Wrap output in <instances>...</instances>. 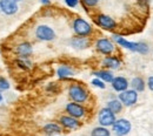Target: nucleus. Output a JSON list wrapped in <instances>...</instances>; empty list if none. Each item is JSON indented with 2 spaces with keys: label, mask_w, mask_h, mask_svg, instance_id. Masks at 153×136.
<instances>
[{
  "label": "nucleus",
  "mask_w": 153,
  "mask_h": 136,
  "mask_svg": "<svg viewBox=\"0 0 153 136\" xmlns=\"http://www.w3.org/2000/svg\"><path fill=\"white\" fill-rule=\"evenodd\" d=\"M112 39L113 41H115L120 47H124L128 51H132V52H138L140 54H146L149 53V46L147 43L145 42H131V41H127L125 38H123L121 35H118V34H113L112 35Z\"/></svg>",
  "instance_id": "f257e3e1"
},
{
  "label": "nucleus",
  "mask_w": 153,
  "mask_h": 136,
  "mask_svg": "<svg viewBox=\"0 0 153 136\" xmlns=\"http://www.w3.org/2000/svg\"><path fill=\"white\" fill-rule=\"evenodd\" d=\"M68 96L76 103H84L88 100V92L85 89L84 86L79 83H72L68 87Z\"/></svg>",
  "instance_id": "f03ea898"
},
{
  "label": "nucleus",
  "mask_w": 153,
  "mask_h": 136,
  "mask_svg": "<svg viewBox=\"0 0 153 136\" xmlns=\"http://www.w3.org/2000/svg\"><path fill=\"white\" fill-rule=\"evenodd\" d=\"M73 31L79 37H88L92 34V26L82 18H76L72 22Z\"/></svg>",
  "instance_id": "7ed1b4c3"
},
{
  "label": "nucleus",
  "mask_w": 153,
  "mask_h": 136,
  "mask_svg": "<svg viewBox=\"0 0 153 136\" xmlns=\"http://www.w3.org/2000/svg\"><path fill=\"white\" fill-rule=\"evenodd\" d=\"M36 38L40 41H52L56 39L54 29L48 25H39L36 28Z\"/></svg>",
  "instance_id": "20e7f679"
},
{
  "label": "nucleus",
  "mask_w": 153,
  "mask_h": 136,
  "mask_svg": "<svg viewBox=\"0 0 153 136\" xmlns=\"http://www.w3.org/2000/svg\"><path fill=\"white\" fill-rule=\"evenodd\" d=\"M98 122L102 127L113 126V123L115 122V114L107 107L101 108L98 113Z\"/></svg>",
  "instance_id": "39448f33"
},
{
  "label": "nucleus",
  "mask_w": 153,
  "mask_h": 136,
  "mask_svg": "<svg viewBox=\"0 0 153 136\" xmlns=\"http://www.w3.org/2000/svg\"><path fill=\"white\" fill-rule=\"evenodd\" d=\"M131 122L126 118H119L115 120V122L112 126V132L117 136H125L131 132Z\"/></svg>",
  "instance_id": "423d86ee"
},
{
  "label": "nucleus",
  "mask_w": 153,
  "mask_h": 136,
  "mask_svg": "<svg viewBox=\"0 0 153 136\" xmlns=\"http://www.w3.org/2000/svg\"><path fill=\"white\" fill-rule=\"evenodd\" d=\"M96 49L104 55H111L115 51V46L110 39L100 38L96 41Z\"/></svg>",
  "instance_id": "0eeeda50"
},
{
  "label": "nucleus",
  "mask_w": 153,
  "mask_h": 136,
  "mask_svg": "<svg viewBox=\"0 0 153 136\" xmlns=\"http://www.w3.org/2000/svg\"><path fill=\"white\" fill-rule=\"evenodd\" d=\"M96 24L105 31H113L117 28V22L113 18H111L107 14H98L94 18Z\"/></svg>",
  "instance_id": "6e6552de"
},
{
  "label": "nucleus",
  "mask_w": 153,
  "mask_h": 136,
  "mask_svg": "<svg viewBox=\"0 0 153 136\" xmlns=\"http://www.w3.org/2000/svg\"><path fill=\"white\" fill-rule=\"evenodd\" d=\"M121 103L126 107H132L133 104L137 103L138 100V92H135L134 89H126L124 92H121L118 97Z\"/></svg>",
  "instance_id": "1a4fd4ad"
},
{
  "label": "nucleus",
  "mask_w": 153,
  "mask_h": 136,
  "mask_svg": "<svg viewBox=\"0 0 153 136\" xmlns=\"http://www.w3.org/2000/svg\"><path fill=\"white\" fill-rule=\"evenodd\" d=\"M65 109H66V113L68 115L76 117V118H81L86 114V109L84 108V106L81 103H76V102H73V101L67 103Z\"/></svg>",
  "instance_id": "9d476101"
},
{
  "label": "nucleus",
  "mask_w": 153,
  "mask_h": 136,
  "mask_svg": "<svg viewBox=\"0 0 153 136\" xmlns=\"http://www.w3.org/2000/svg\"><path fill=\"white\" fill-rule=\"evenodd\" d=\"M0 10L6 15H13L18 12L19 6L14 0H0Z\"/></svg>",
  "instance_id": "9b49d317"
},
{
  "label": "nucleus",
  "mask_w": 153,
  "mask_h": 136,
  "mask_svg": "<svg viewBox=\"0 0 153 136\" xmlns=\"http://www.w3.org/2000/svg\"><path fill=\"white\" fill-rule=\"evenodd\" d=\"M16 53H17V55L20 57V58L28 59L32 55V53H33V47H32V45L30 42L24 41V42L19 43L16 47Z\"/></svg>",
  "instance_id": "f8f14e48"
},
{
  "label": "nucleus",
  "mask_w": 153,
  "mask_h": 136,
  "mask_svg": "<svg viewBox=\"0 0 153 136\" xmlns=\"http://www.w3.org/2000/svg\"><path fill=\"white\" fill-rule=\"evenodd\" d=\"M59 122H60V124L64 128H67V129H76V128L80 127V122L78 121V118L71 116V115H62V116H60Z\"/></svg>",
  "instance_id": "ddd939ff"
},
{
  "label": "nucleus",
  "mask_w": 153,
  "mask_h": 136,
  "mask_svg": "<svg viewBox=\"0 0 153 136\" xmlns=\"http://www.w3.org/2000/svg\"><path fill=\"white\" fill-rule=\"evenodd\" d=\"M112 85V88L114 89L115 92L118 93H121L126 89H128V81L127 79L124 78V76H117L113 79V81L111 82Z\"/></svg>",
  "instance_id": "4468645a"
},
{
  "label": "nucleus",
  "mask_w": 153,
  "mask_h": 136,
  "mask_svg": "<svg viewBox=\"0 0 153 136\" xmlns=\"http://www.w3.org/2000/svg\"><path fill=\"white\" fill-rule=\"evenodd\" d=\"M70 43L76 49H85V48H87L90 46V40L87 39V37H79V35H76V38H73L70 41Z\"/></svg>",
  "instance_id": "2eb2a0df"
},
{
  "label": "nucleus",
  "mask_w": 153,
  "mask_h": 136,
  "mask_svg": "<svg viewBox=\"0 0 153 136\" xmlns=\"http://www.w3.org/2000/svg\"><path fill=\"white\" fill-rule=\"evenodd\" d=\"M57 75L59 79L67 80V79L72 78L74 75V71H73L72 67L66 66V65H62V66H60L57 69Z\"/></svg>",
  "instance_id": "dca6fc26"
},
{
  "label": "nucleus",
  "mask_w": 153,
  "mask_h": 136,
  "mask_svg": "<svg viewBox=\"0 0 153 136\" xmlns=\"http://www.w3.org/2000/svg\"><path fill=\"white\" fill-rule=\"evenodd\" d=\"M102 65H104L106 68H110V69H117V68H119V67H120L121 61H120V59L117 58V57L107 55L106 58L102 60Z\"/></svg>",
  "instance_id": "f3484780"
},
{
  "label": "nucleus",
  "mask_w": 153,
  "mask_h": 136,
  "mask_svg": "<svg viewBox=\"0 0 153 136\" xmlns=\"http://www.w3.org/2000/svg\"><path fill=\"white\" fill-rule=\"evenodd\" d=\"M61 127L54 123V122H51V123H47L45 127H44V133L47 134V135H53V134H60L61 133Z\"/></svg>",
  "instance_id": "a211bd4d"
},
{
  "label": "nucleus",
  "mask_w": 153,
  "mask_h": 136,
  "mask_svg": "<svg viewBox=\"0 0 153 136\" xmlns=\"http://www.w3.org/2000/svg\"><path fill=\"white\" fill-rule=\"evenodd\" d=\"M93 75H96V78H99L100 80H102L104 82H112L113 81V74L110 72V71H97V72H93Z\"/></svg>",
  "instance_id": "6ab92c4d"
},
{
  "label": "nucleus",
  "mask_w": 153,
  "mask_h": 136,
  "mask_svg": "<svg viewBox=\"0 0 153 136\" xmlns=\"http://www.w3.org/2000/svg\"><path fill=\"white\" fill-rule=\"evenodd\" d=\"M123 103H121V101L119 100V99H113V100H110L108 102H107V108L108 109H111L114 114H118V113H120L121 112V109H123Z\"/></svg>",
  "instance_id": "aec40b11"
},
{
  "label": "nucleus",
  "mask_w": 153,
  "mask_h": 136,
  "mask_svg": "<svg viewBox=\"0 0 153 136\" xmlns=\"http://www.w3.org/2000/svg\"><path fill=\"white\" fill-rule=\"evenodd\" d=\"M130 85L135 92H143L145 89V81L141 78H133Z\"/></svg>",
  "instance_id": "412c9836"
},
{
  "label": "nucleus",
  "mask_w": 153,
  "mask_h": 136,
  "mask_svg": "<svg viewBox=\"0 0 153 136\" xmlns=\"http://www.w3.org/2000/svg\"><path fill=\"white\" fill-rule=\"evenodd\" d=\"M91 136H111V133L107 129V127L99 126V127H96V128L92 129Z\"/></svg>",
  "instance_id": "4be33fe9"
},
{
  "label": "nucleus",
  "mask_w": 153,
  "mask_h": 136,
  "mask_svg": "<svg viewBox=\"0 0 153 136\" xmlns=\"http://www.w3.org/2000/svg\"><path fill=\"white\" fill-rule=\"evenodd\" d=\"M16 65L19 67L20 69L22 71H28L31 68V62L28 61V59H25V58H19L16 60Z\"/></svg>",
  "instance_id": "5701e85b"
},
{
  "label": "nucleus",
  "mask_w": 153,
  "mask_h": 136,
  "mask_svg": "<svg viewBox=\"0 0 153 136\" xmlns=\"http://www.w3.org/2000/svg\"><path fill=\"white\" fill-rule=\"evenodd\" d=\"M91 83L97 87V88H100V89H105L106 88V85H105V82L102 81V80H100L99 78H94L92 81H91Z\"/></svg>",
  "instance_id": "b1692460"
},
{
  "label": "nucleus",
  "mask_w": 153,
  "mask_h": 136,
  "mask_svg": "<svg viewBox=\"0 0 153 136\" xmlns=\"http://www.w3.org/2000/svg\"><path fill=\"white\" fill-rule=\"evenodd\" d=\"M11 87L10 82L6 80L5 78H0V93L1 92H5V90H8Z\"/></svg>",
  "instance_id": "393cba45"
},
{
  "label": "nucleus",
  "mask_w": 153,
  "mask_h": 136,
  "mask_svg": "<svg viewBox=\"0 0 153 136\" xmlns=\"http://www.w3.org/2000/svg\"><path fill=\"white\" fill-rule=\"evenodd\" d=\"M81 4L85 6V8H88V7H96L97 5L99 4V0H80Z\"/></svg>",
  "instance_id": "a878e982"
},
{
  "label": "nucleus",
  "mask_w": 153,
  "mask_h": 136,
  "mask_svg": "<svg viewBox=\"0 0 153 136\" xmlns=\"http://www.w3.org/2000/svg\"><path fill=\"white\" fill-rule=\"evenodd\" d=\"M64 2L66 4L67 7H70V8H76V6H78V4H79V0H64Z\"/></svg>",
  "instance_id": "bb28decb"
},
{
  "label": "nucleus",
  "mask_w": 153,
  "mask_h": 136,
  "mask_svg": "<svg viewBox=\"0 0 153 136\" xmlns=\"http://www.w3.org/2000/svg\"><path fill=\"white\" fill-rule=\"evenodd\" d=\"M147 87L153 92V76H150L147 79Z\"/></svg>",
  "instance_id": "cd10ccee"
},
{
  "label": "nucleus",
  "mask_w": 153,
  "mask_h": 136,
  "mask_svg": "<svg viewBox=\"0 0 153 136\" xmlns=\"http://www.w3.org/2000/svg\"><path fill=\"white\" fill-rule=\"evenodd\" d=\"M40 2L42 5H50L51 4V0H40Z\"/></svg>",
  "instance_id": "c85d7f7f"
},
{
  "label": "nucleus",
  "mask_w": 153,
  "mask_h": 136,
  "mask_svg": "<svg viewBox=\"0 0 153 136\" xmlns=\"http://www.w3.org/2000/svg\"><path fill=\"white\" fill-rule=\"evenodd\" d=\"M139 2H141V4H143V2H144V4H147L149 0H139Z\"/></svg>",
  "instance_id": "c756f323"
},
{
  "label": "nucleus",
  "mask_w": 153,
  "mask_h": 136,
  "mask_svg": "<svg viewBox=\"0 0 153 136\" xmlns=\"http://www.w3.org/2000/svg\"><path fill=\"white\" fill-rule=\"evenodd\" d=\"M2 100H4V97H2V95H1V93H0V103L2 102Z\"/></svg>",
  "instance_id": "7c9ffc66"
},
{
  "label": "nucleus",
  "mask_w": 153,
  "mask_h": 136,
  "mask_svg": "<svg viewBox=\"0 0 153 136\" xmlns=\"http://www.w3.org/2000/svg\"><path fill=\"white\" fill-rule=\"evenodd\" d=\"M16 2H19V1H22V0H14Z\"/></svg>",
  "instance_id": "2f4dec72"
},
{
  "label": "nucleus",
  "mask_w": 153,
  "mask_h": 136,
  "mask_svg": "<svg viewBox=\"0 0 153 136\" xmlns=\"http://www.w3.org/2000/svg\"><path fill=\"white\" fill-rule=\"evenodd\" d=\"M0 13H1V10H0Z\"/></svg>",
  "instance_id": "473e14b6"
}]
</instances>
